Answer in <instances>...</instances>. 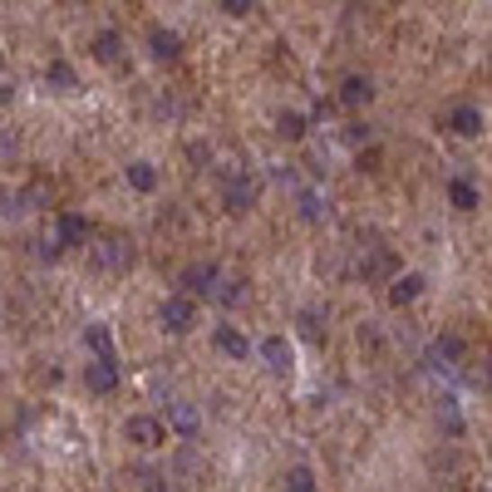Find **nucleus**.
Instances as JSON below:
<instances>
[{
  "label": "nucleus",
  "mask_w": 492,
  "mask_h": 492,
  "mask_svg": "<svg viewBox=\"0 0 492 492\" xmlns=\"http://www.w3.org/2000/svg\"><path fill=\"white\" fill-rule=\"evenodd\" d=\"M89 261L99 271H109V276H119V271L133 266V242H123V237H103L99 246H89Z\"/></svg>",
  "instance_id": "1"
},
{
  "label": "nucleus",
  "mask_w": 492,
  "mask_h": 492,
  "mask_svg": "<svg viewBox=\"0 0 492 492\" xmlns=\"http://www.w3.org/2000/svg\"><path fill=\"white\" fill-rule=\"evenodd\" d=\"M256 197H261V177L256 173H237L232 183H227V192H222V207L232 217H242V212L256 207Z\"/></svg>",
  "instance_id": "2"
},
{
  "label": "nucleus",
  "mask_w": 492,
  "mask_h": 492,
  "mask_svg": "<svg viewBox=\"0 0 492 492\" xmlns=\"http://www.w3.org/2000/svg\"><path fill=\"white\" fill-rule=\"evenodd\" d=\"M158 316H163V330H173V335H187V330L197 326V300H192V296H167Z\"/></svg>",
  "instance_id": "3"
},
{
  "label": "nucleus",
  "mask_w": 492,
  "mask_h": 492,
  "mask_svg": "<svg viewBox=\"0 0 492 492\" xmlns=\"http://www.w3.org/2000/svg\"><path fill=\"white\" fill-rule=\"evenodd\" d=\"M123 434H129V443H139V448H158L163 438H167V428H163V418L133 414L129 424H123Z\"/></svg>",
  "instance_id": "4"
},
{
  "label": "nucleus",
  "mask_w": 492,
  "mask_h": 492,
  "mask_svg": "<svg viewBox=\"0 0 492 492\" xmlns=\"http://www.w3.org/2000/svg\"><path fill=\"white\" fill-rule=\"evenodd\" d=\"M261 360H266L271 374H291V364H296V350H291L286 335H271V340H261Z\"/></svg>",
  "instance_id": "5"
},
{
  "label": "nucleus",
  "mask_w": 492,
  "mask_h": 492,
  "mask_svg": "<svg viewBox=\"0 0 492 492\" xmlns=\"http://www.w3.org/2000/svg\"><path fill=\"white\" fill-rule=\"evenodd\" d=\"M49 242H55L59 251H65V246H84V242H89V222H84L79 212H65L55 222V237H49Z\"/></svg>",
  "instance_id": "6"
},
{
  "label": "nucleus",
  "mask_w": 492,
  "mask_h": 492,
  "mask_svg": "<svg viewBox=\"0 0 492 492\" xmlns=\"http://www.w3.org/2000/svg\"><path fill=\"white\" fill-rule=\"evenodd\" d=\"M217 281H222V271L207 261V266H187L183 271V286L192 291V296H217Z\"/></svg>",
  "instance_id": "7"
},
{
  "label": "nucleus",
  "mask_w": 492,
  "mask_h": 492,
  "mask_svg": "<svg viewBox=\"0 0 492 492\" xmlns=\"http://www.w3.org/2000/svg\"><path fill=\"white\" fill-rule=\"evenodd\" d=\"M89 55L99 59V65H119V59H123V35H119V30H99L94 45H89Z\"/></svg>",
  "instance_id": "8"
},
{
  "label": "nucleus",
  "mask_w": 492,
  "mask_h": 492,
  "mask_svg": "<svg viewBox=\"0 0 492 492\" xmlns=\"http://www.w3.org/2000/svg\"><path fill=\"white\" fill-rule=\"evenodd\" d=\"M84 384H89V394H113V389H119V364L94 360L89 370H84Z\"/></svg>",
  "instance_id": "9"
},
{
  "label": "nucleus",
  "mask_w": 492,
  "mask_h": 492,
  "mask_svg": "<svg viewBox=\"0 0 492 492\" xmlns=\"http://www.w3.org/2000/svg\"><path fill=\"white\" fill-rule=\"evenodd\" d=\"M45 84H49L55 94H79V75H75V65H65V59H49Z\"/></svg>",
  "instance_id": "10"
},
{
  "label": "nucleus",
  "mask_w": 492,
  "mask_h": 492,
  "mask_svg": "<svg viewBox=\"0 0 492 492\" xmlns=\"http://www.w3.org/2000/svg\"><path fill=\"white\" fill-rule=\"evenodd\" d=\"M370 99H374V84L364 75H350L340 84V103H344V109H360V103H370Z\"/></svg>",
  "instance_id": "11"
},
{
  "label": "nucleus",
  "mask_w": 492,
  "mask_h": 492,
  "mask_svg": "<svg viewBox=\"0 0 492 492\" xmlns=\"http://www.w3.org/2000/svg\"><path fill=\"white\" fill-rule=\"evenodd\" d=\"M448 129H453L458 139H473V133H483V113H478L473 103H463V109L448 113Z\"/></svg>",
  "instance_id": "12"
},
{
  "label": "nucleus",
  "mask_w": 492,
  "mask_h": 492,
  "mask_svg": "<svg viewBox=\"0 0 492 492\" xmlns=\"http://www.w3.org/2000/svg\"><path fill=\"white\" fill-rule=\"evenodd\" d=\"M167 424H173L183 438H197V428H202V414H197L192 404H173V409H167Z\"/></svg>",
  "instance_id": "13"
},
{
  "label": "nucleus",
  "mask_w": 492,
  "mask_h": 492,
  "mask_svg": "<svg viewBox=\"0 0 492 492\" xmlns=\"http://www.w3.org/2000/svg\"><path fill=\"white\" fill-rule=\"evenodd\" d=\"M148 49H153V59H177L183 55V40H177V30H153L148 35Z\"/></svg>",
  "instance_id": "14"
},
{
  "label": "nucleus",
  "mask_w": 492,
  "mask_h": 492,
  "mask_svg": "<svg viewBox=\"0 0 492 492\" xmlns=\"http://www.w3.org/2000/svg\"><path fill=\"white\" fill-rule=\"evenodd\" d=\"M428 360L434 364H458L463 360V340H458V335H438L434 350H428Z\"/></svg>",
  "instance_id": "15"
},
{
  "label": "nucleus",
  "mask_w": 492,
  "mask_h": 492,
  "mask_svg": "<svg viewBox=\"0 0 492 492\" xmlns=\"http://www.w3.org/2000/svg\"><path fill=\"white\" fill-rule=\"evenodd\" d=\"M418 291H424V276H418V271H409V276H399L389 286V300L394 306H409V300H418Z\"/></svg>",
  "instance_id": "16"
},
{
  "label": "nucleus",
  "mask_w": 492,
  "mask_h": 492,
  "mask_svg": "<svg viewBox=\"0 0 492 492\" xmlns=\"http://www.w3.org/2000/svg\"><path fill=\"white\" fill-rule=\"evenodd\" d=\"M217 350L232 354V360H246V335L232 330V326H222V330H217Z\"/></svg>",
  "instance_id": "17"
},
{
  "label": "nucleus",
  "mask_w": 492,
  "mask_h": 492,
  "mask_svg": "<svg viewBox=\"0 0 492 492\" xmlns=\"http://www.w3.org/2000/svg\"><path fill=\"white\" fill-rule=\"evenodd\" d=\"M448 197H453L458 212H473V207H478V187L463 183V177H453V183H448Z\"/></svg>",
  "instance_id": "18"
},
{
  "label": "nucleus",
  "mask_w": 492,
  "mask_h": 492,
  "mask_svg": "<svg viewBox=\"0 0 492 492\" xmlns=\"http://www.w3.org/2000/svg\"><path fill=\"white\" fill-rule=\"evenodd\" d=\"M129 187H133V192H153V187H158L153 163H129Z\"/></svg>",
  "instance_id": "19"
},
{
  "label": "nucleus",
  "mask_w": 492,
  "mask_h": 492,
  "mask_svg": "<svg viewBox=\"0 0 492 492\" xmlns=\"http://www.w3.org/2000/svg\"><path fill=\"white\" fill-rule=\"evenodd\" d=\"M306 129H310L306 113H281V119H276V133H281V139H291V143L306 139Z\"/></svg>",
  "instance_id": "20"
},
{
  "label": "nucleus",
  "mask_w": 492,
  "mask_h": 492,
  "mask_svg": "<svg viewBox=\"0 0 492 492\" xmlns=\"http://www.w3.org/2000/svg\"><path fill=\"white\" fill-rule=\"evenodd\" d=\"M84 340H89V350L99 354L103 364H113V344H109V330H103V326H89V335H84Z\"/></svg>",
  "instance_id": "21"
},
{
  "label": "nucleus",
  "mask_w": 492,
  "mask_h": 492,
  "mask_svg": "<svg viewBox=\"0 0 492 492\" xmlns=\"http://www.w3.org/2000/svg\"><path fill=\"white\" fill-rule=\"evenodd\" d=\"M286 492H316V473H310L306 463H296L286 473Z\"/></svg>",
  "instance_id": "22"
},
{
  "label": "nucleus",
  "mask_w": 492,
  "mask_h": 492,
  "mask_svg": "<svg viewBox=\"0 0 492 492\" xmlns=\"http://www.w3.org/2000/svg\"><path fill=\"white\" fill-rule=\"evenodd\" d=\"M217 300H222V306H242V300H246V281H217Z\"/></svg>",
  "instance_id": "23"
},
{
  "label": "nucleus",
  "mask_w": 492,
  "mask_h": 492,
  "mask_svg": "<svg viewBox=\"0 0 492 492\" xmlns=\"http://www.w3.org/2000/svg\"><path fill=\"white\" fill-rule=\"evenodd\" d=\"M300 217H306V222H320V217H326V207H320V192H300Z\"/></svg>",
  "instance_id": "24"
},
{
  "label": "nucleus",
  "mask_w": 492,
  "mask_h": 492,
  "mask_svg": "<svg viewBox=\"0 0 492 492\" xmlns=\"http://www.w3.org/2000/svg\"><path fill=\"white\" fill-rule=\"evenodd\" d=\"M222 10H227V15H237V20H242V15H251L256 5H251V0H222Z\"/></svg>",
  "instance_id": "25"
},
{
  "label": "nucleus",
  "mask_w": 492,
  "mask_h": 492,
  "mask_svg": "<svg viewBox=\"0 0 492 492\" xmlns=\"http://www.w3.org/2000/svg\"><path fill=\"white\" fill-rule=\"evenodd\" d=\"M300 326H306L310 340H320V335H326V330H320V316H316V310H306V316H300Z\"/></svg>",
  "instance_id": "26"
},
{
  "label": "nucleus",
  "mask_w": 492,
  "mask_h": 492,
  "mask_svg": "<svg viewBox=\"0 0 492 492\" xmlns=\"http://www.w3.org/2000/svg\"><path fill=\"white\" fill-rule=\"evenodd\" d=\"M360 344H370V350H374V344H380V330H374V326H360Z\"/></svg>",
  "instance_id": "27"
},
{
  "label": "nucleus",
  "mask_w": 492,
  "mask_h": 492,
  "mask_svg": "<svg viewBox=\"0 0 492 492\" xmlns=\"http://www.w3.org/2000/svg\"><path fill=\"white\" fill-rule=\"evenodd\" d=\"M350 143H370V129H364V123H350Z\"/></svg>",
  "instance_id": "28"
},
{
  "label": "nucleus",
  "mask_w": 492,
  "mask_h": 492,
  "mask_svg": "<svg viewBox=\"0 0 492 492\" xmlns=\"http://www.w3.org/2000/svg\"><path fill=\"white\" fill-rule=\"evenodd\" d=\"M0 153H15V139H5V133H0Z\"/></svg>",
  "instance_id": "29"
},
{
  "label": "nucleus",
  "mask_w": 492,
  "mask_h": 492,
  "mask_svg": "<svg viewBox=\"0 0 492 492\" xmlns=\"http://www.w3.org/2000/svg\"><path fill=\"white\" fill-rule=\"evenodd\" d=\"M10 99H15V89H0V109H5Z\"/></svg>",
  "instance_id": "30"
},
{
  "label": "nucleus",
  "mask_w": 492,
  "mask_h": 492,
  "mask_svg": "<svg viewBox=\"0 0 492 492\" xmlns=\"http://www.w3.org/2000/svg\"><path fill=\"white\" fill-rule=\"evenodd\" d=\"M0 69H5V55H0Z\"/></svg>",
  "instance_id": "31"
}]
</instances>
